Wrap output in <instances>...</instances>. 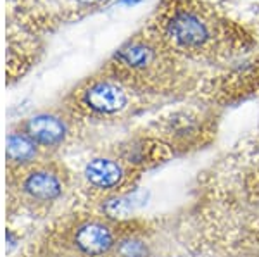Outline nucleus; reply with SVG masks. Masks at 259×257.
Segmentation results:
<instances>
[{
  "instance_id": "f257e3e1",
  "label": "nucleus",
  "mask_w": 259,
  "mask_h": 257,
  "mask_svg": "<svg viewBox=\"0 0 259 257\" xmlns=\"http://www.w3.org/2000/svg\"><path fill=\"white\" fill-rule=\"evenodd\" d=\"M124 223L74 213L44 230L21 257H111Z\"/></svg>"
},
{
  "instance_id": "f03ea898",
  "label": "nucleus",
  "mask_w": 259,
  "mask_h": 257,
  "mask_svg": "<svg viewBox=\"0 0 259 257\" xmlns=\"http://www.w3.org/2000/svg\"><path fill=\"white\" fill-rule=\"evenodd\" d=\"M71 173L56 159L40 163L6 175L7 218H45L69 192Z\"/></svg>"
},
{
  "instance_id": "7ed1b4c3",
  "label": "nucleus",
  "mask_w": 259,
  "mask_h": 257,
  "mask_svg": "<svg viewBox=\"0 0 259 257\" xmlns=\"http://www.w3.org/2000/svg\"><path fill=\"white\" fill-rule=\"evenodd\" d=\"M130 93L124 83L111 74L87 78L66 97V107L76 118L114 119L128 109Z\"/></svg>"
},
{
  "instance_id": "20e7f679",
  "label": "nucleus",
  "mask_w": 259,
  "mask_h": 257,
  "mask_svg": "<svg viewBox=\"0 0 259 257\" xmlns=\"http://www.w3.org/2000/svg\"><path fill=\"white\" fill-rule=\"evenodd\" d=\"M74 119L68 109L62 111H38L16 123L30 138L41 148L45 156L54 159V156L68 145L76 136Z\"/></svg>"
},
{
  "instance_id": "39448f33",
  "label": "nucleus",
  "mask_w": 259,
  "mask_h": 257,
  "mask_svg": "<svg viewBox=\"0 0 259 257\" xmlns=\"http://www.w3.org/2000/svg\"><path fill=\"white\" fill-rule=\"evenodd\" d=\"M135 169L121 161L118 156H94L83 164L81 181L85 190L97 200L126 193Z\"/></svg>"
},
{
  "instance_id": "423d86ee",
  "label": "nucleus",
  "mask_w": 259,
  "mask_h": 257,
  "mask_svg": "<svg viewBox=\"0 0 259 257\" xmlns=\"http://www.w3.org/2000/svg\"><path fill=\"white\" fill-rule=\"evenodd\" d=\"M38 41L33 38L30 30L21 26L14 19L9 18L7 23V52H6V80L7 85L19 81L31 66L36 62L38 56Z\"/></svg>"
},
{
  "instance_id": "0eeeda50",
  "label": "nucleus",
  "mask_w": 259,
  "mask_h": 257,
  "mask_svg": "<svg viewBox=\"0 0 259 257\" xmlns=\"http://www.w3.org/2000/svg\"><path fill=\"white\" fill-rule=\"evenodd\" d=\"M44 159H50V157L45 156L38 145L23 130L12 124L6 138V175L26 169Z\"/></svg>"
},
{
  "instance_id": "6e6552de",
  "label": "nucleus",
  "mask_w": 259,
  "mask_h": 257,
  "mask_svg": "<svg viewBox=\"0 0 259 257\" xmlns=\"http://www.w3.org/2000/svg\"><path fill=\"white\" fill-rule=\"evenodd\" d=\"M171 38L185 48H197L209 38L206 23L192 12H178L168 24Z\"/></svg>"
},
{
  "instance_id": "1a4fd4ad",
  "label": "nucleus",
  "mask_w": 259,
  "mask_h": 257,
  "mask_svg": "<svg viewBox=\"0 0 259 257\" xmlns=\"http://www.w3.org/2000/svg\"><path fill=\"white\" fill-rule=\"evenodd\" d=\"M144 204V197L139 192H126L99 200L100 216L114 223H126L132 214Z\"/></svg>"
},
{
  "instance_id": "9d476101",
  "label": "nucleus",
  "mask_w": 259,
  "mask_h": 257,
  "mask_svg": "<svg viewBox=\"0 0 259 257\" xmlns=\"http://www.w3.org/2000/svg\"><path fill=\"white\" fill-rule=\"evenodd\" d=\"M6 238H7V250H9V252H11L14 247H18L19 243H21V237H19V233L14 230V228H11V226H7Z\"/></svg>"
},
{
  "instance_id": "9b49d317",
  "label": "nucleus",
  "mask_w": 259,
  "mask_h": 257,
  "mask_svg": "<svg viewBox=\"0 0 259 257\" xmlns=\"http://www.w3.org/2000/svg\"><path fill=\"white\" fill-rule=\"evenodd\" d=\"M73 2V7H76L74 11H81V9H89V7H94L97 4L104 2V0H71Z\"/></svg>"
},
{
  "instance_id": "f8f14e48",
  "label": "nucleus",
  "mask_w": 259,
  "mask_h": 257,
  "mask_svg": "<svg viewBox=\"0 0 259 257\" xmlns=\"http://www.w3.org/2000/svg\"><path fill=\"white\" fill-rule=\"evenodd\" d=\"M18 257H21V255H18Z\"/></svg>"
}]
</instances>
